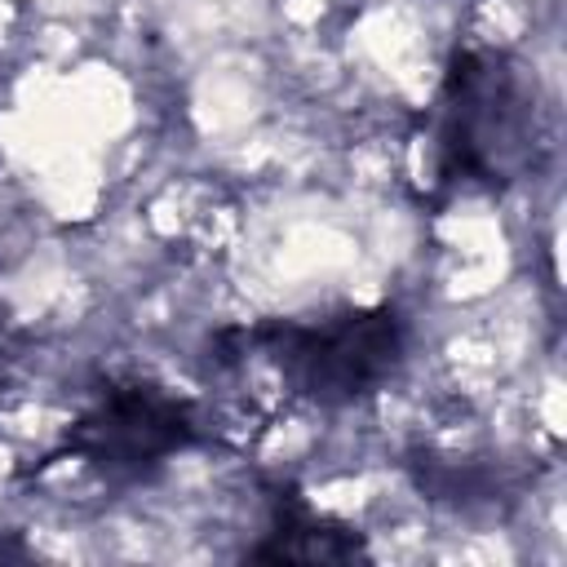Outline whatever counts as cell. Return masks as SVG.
I'll list each match as a JSON object with an SVG mask.
<instances>
[{"label":"cell","instance_id":"cell-1","mask_svg":"<svg viewBox=\"0 0 567 567\" xmlns=\"http://www.w3.org/2000/svg\"><path fill=\"white\" fill-rule=\"evenodd\" d=\"M248 346L266 350L275 368L315 403L341 408L381 390L403 363V319L390 306L341 310L315 323L266 319L244 328Z\"/></svg>","mask_w":567,"mask_h":567},{"label":"cell","instance_id":"cell-3","mask_svg":"<svg viewBox=\"0 0 567 567\" xmlns=\"http://www.w3.org/2000/svg\"><path fill=\"white\" fill-rule=\"evenodd\" d=\"M195 443L190 403L159 385H106L102 399L66 430V452L84 456L106 478H137Z\"/></svg>","mask_w":567,"mask_h":567},{"label":"cell","instance_id":"cell-4","mask_svg":"<svg viewBox=\"0 0 567 567\" xmlns=\"http://www.w3.org/2000/svg\"><path fill=\"white\" fill-rule=\"evenodd\" d=\"M363 554V536L319 518L297 492L275 496V527L252 558H284V563H346Z\"/></svg>","mask_w":567,"mask_h":567},{"label":"cell","instance_id":"cell-2","mask_svg":"<svg viewBox=\"0 0 567 567\" xmlns=\"http://www.w3.org/2000/svg\"><path fill=\"white\" fill-rule=\"evenodd\" d=\"M439 155L447 177L509 182L527 159V106L505 58L461 53L439 102Z\"/></svg>","mask_w":567,"mask_h":567}]
</instances>
